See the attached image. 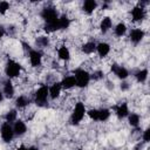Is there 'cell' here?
<instances>
[{
  "label": "cell",
  "instance_id": "obj_29",
  "mask_svg": "<svg viewBox=\"0 0 150 150\" xmlns=\"http://www.w3.org/2000/svg\"><path fill=\"white\" fill-rule=\"evenodd\" d=\"M87 114L93 121H98V109H90Z\"/></svg>",
  "mask_w": 150,
  "mask_h": 150
},
{
  "label": "cell",
  "instance_id": "obj_20",
  "mask_svg": "<svg viewBox=\"0 0 150 150\" xmlns=\"http://www.w3.org/2000/svg\"><path fill=\"white\" fill-rule=\"evenodd\" d=\"M70 25V19L67 14H62L59 16V28L60 29H67Z\"/></svg>",
  "mask_w": 150,
  "mask_h": 150
},
{
  "label": "cell",
  "instance_id": "obj_31",
  "mask_svg": "<svg viewBox=\"0 0 150 150\" xmlns=\"http://www.w3.org/2000/svg\"><path fill=\"white\" fill-rule=\"evenodd\" d=\"M9 9V4L7 1H1L0 2V14H5Z\"/></svg>",
  "mask_w": 150,
  "mask_h": 150
},
{
  "label": "cell",
  "instance_id": "obj_2",
  "mask_svg": "<svg viewBox=\"0 0 150 150\" xmlns=\"http://www.w3.org/2000/svg\"><path fill=\"white\" fill-rule=\"evenodd\" d=\"M86 115V107L82 102H77L75 105H74V109H73V112H71V117H70V122L71 124H79L83 117Z\"/></svg>",
  "mask_w": 150,
  "mask_h": 150
},
{
  "label": "cell",
  "instance_id": "obj_34",
  "mask_svg": "<svg viewBox=\"0 0 150 150\" xmlns=\"http://www.w3.org/2000/svg\"><path fill=\"white\" fill-rule=\"evenodd\" d=\"M139 149H142V143H138V144L134 148V150H139Z\"/></svg>",
  "mask_w": 150,
  "mask_h": 150
},
{
  "label": "cell",
  "instance_id": "obj_25",
  "mask_svg": "<svg viewBox=\"0 0 150 150\" xmlns=\"http://www.w3.org/2000/svg\"><path fill=\"white\" fill-rule=\"evenodd\" d=\"M135 76H136L137 82L142 83V82H144V81L146 80V77H148V70H146V69H142V70L137 71Z\"/></svg>",
  "mask_w": 150,
  "mask_h": 150
},
{
  "label": "cell",
  "instance_id": "obj_6",
  "mask_svg": "<svg viewBox=\"0 0 150 150\" xmlns=\"http://www.w3.org/2000/svg\"><path fill=\"white\" fill-rule=\"evenodd\" d=\"M0 135H1V138L6 142V143H9L13 141V137H14V131H13V127L7 123V122H4L1 128H0Z\"/></svg>",
  "mask_w": 150,
  "mask_h": 150
},
{
  "label": "cell",
  "instance_id": "obj_30",
  "mask_svg": "<svg viewBox=\"0 0 150 150\" xmlns=\"http://www.w3.org/2000/svg\"><path fill=\"white\" fill-rule=\"evenodd\" d=\"M90 79L95 80V81H98L101 79H103V71L102 70H95L91 75H90Z\"/></svg>",
  "mask_w": 150,
  "mask_h": 150
},
{
  "label": "cell",
  "instance_id": "obj_38",
  "mask_svg": "<svg viewBox=\"0 0 150 150\" xmlns=\"http://www.w3.org/2000/svg\"><path fill=\"white\" fill-rule=\"evenodd\" d=\"M2 98H4V94H2L1 91H0V102L2 101Z\"/></svg>",
  "mask_w": 150,
  "mask_h": 150
},
{
  "label": "cell",
  "instance_id": "obj_4",
  "mask_svg": "<svg viewBox=\"0 0 150 150\" xmlns=\"http://www.w3.org/2000/svg\"><path fill=\"white\" fill-rule=\"evenodd\" d=\"M20 71H21V66L16 61H13V60L7 61L6 67H5V73H6L7 77L9 80L14 79V77H18L20 75Z\"/></svg>",
  "mask_w": 150,
  "mask_h": 150
},
{
  "label": "cell",
  "instance_id": "obj_17",
  "mask_svg": "<svg viewBox=\"0 0 150 150\" xmlns=\"http://www.w3.org/2000/svg\"><path fill=\"white\" fill-rule=\"evenodd\" d=\"M115 109H116V115L118 118H124L129 114V109H128L127 103H121L120 105L115 107Z\"/></svg>",
  "mask_w": 150,
  "mask_h": 150
},
{
  "label": "cell",
  "instance_id": "obj_8",
  "mask_svg": "<svg viewBox=\"0 0 150 150\" xmlns=\"http://www.w3.org/2000/svg\"><path fill=\"white\" fill-rule=\"evenodd\" d=\"M111 71H112L118 79H121V80H124V79H127V77L129 76V71H128L124 67L118 66V64H112V66H111Z\"/></svg>",
  "mask_w": 150,
  "mask_h": 150
},
{
  "label": "cell",
  "instance_id": "obj_22",
  "mask_svg": "<svg viewBox=\"0 0 150 150\" xmlns=\"http://www.w3.org/2000/svg\"><path fill=\"white\" fill-rule=\"evenodd\" d=\"M29 104V98L27 97V96H25V95H20L16 100H15V105L18 107V108H25V107H27Z\"/></svg>",
  "mask_w": 150,
  "mask_h": 150
},
{
  "label": "cell",
  "instance_id": "obj_3",
  "mask_svg": "<svg viewBox=\"0 0 150 150\" xmlns=\"http://www.w3.org/2000/svg\"><path fill=\"white\" fill-rule=\"evenodd\" d=\"M41 18L46 21V25H50V23H55L59 20V14L57 11L54 7H45L41 11Z\"/></svg>",
  "mask_w": 150,
  "mask_h": 150
},
{
  "label": "cell",
  "instance_id": "obj_35",
  "mask_svg": "<svg viewBox=\"0 0 150 150\" xmlns=\"http://www.w3.org/2000/svg\"><path fill=\"white\" fill-rule=\"evenodd\" d=\"M4 34H5V29L2 27H0V39L4 36Z\"/></svg>",
  "mask_w": 150,
  "mask_h": 150
},
{
  "label": "cell",
  "instance_id": "obj_1",
  "mask_svg": "<svg viewBox=\"0 0 150 150\" xmlns=\"http://www.w3.org/2000/svg\"><path fill=\"white\" fill-rule=\"evenodd\" d=\"M74 77L76 80V86L80 88L87 87L90 82V74L82 68H77L74 70Z\"/></svg>",
  "mask_w": 150,
  "mask_h": 150
},
{
  "label": "cell",
  "instance_id": "obj_9",
  "mask_svg": "<svg viewBox=\"0 0 150 150\" xmlns=\"http://www.w3.org/2000/svg\"><path fill=\"white\" fill-rule=\"evenodd\" d=\"M131 16L134 21H142L145 18V9L143 6H136L131 11Z\"/></svg>",
  "mask_w": 150,
  "mask_h": 150
},
{
  "label": "cell",
  "instance_id": "obj_14",
  "mask_svg": "<svg viewBox=\"0 0 150 150\" xmlns=\"http://www.w3.org/2000/svg\"><path fill=\"white\" fill-rule=\"evenodd\" d=\"M60 83H61V87L63 89H71L73 87L76 86V80H75L74 75H69V76L63 77V80Z\"/></svg>",
  "mask_w": 150,
  "mask_h": 150
},
{
  "label": "cell",
  "instance_id": "obj_26",
  "mask_svg": "<svg viewBox=\"0 0 150 150\" xmlns=\"http://www.w3.org/2000/svg\"><path fill=\"white\" fill-rule=\"evenodd\" d=\"M129 124L131 125V127H138V124H139V115H137V114H130L129 115Z\"/></svg>",
  "mask_w": 150,
  "mask_h": 150
},
{
  "label": "cell",
  "instance_id": "obj_18",
  "mask_svg": "<svg viewBox=\"0 0 150 150\" xmlns=\"http://www.w3.org/2000/svg\"><path fill=\"white\" fill-rule=\"evenodd\" d=\"M111 26H112V20H111L109 16L102 18V20H101V22H100V28H101V30H102L103 33L108 32V30L111 28Z\"/></svg>",
  "mask_w": 150,
  "mask_h": 150
},
{
  "label": "cell",
  "instance_id": "obj_36",
  "mask_svg": "<svg viewBox=\"0 0 150 150\" xmlns=\"http://www.w3.org/2000/svg\"><path fill=\"white\" fill-rule=\"evenodd\" d=\"M16 150H27V148H26L25 145H20V146H19Z\"/></svg>",
  "mask_w": 150,
  "mask_h": 150
},
{
  "label": "cell",
  "instance_id": "obj_27",
  "mask_svg": "<svg viewBox=\"0 0 150 150\" xmlns=\"http://www.w3.org/2000/svg\"><path fill=\"white\" fill-rule=\"evenodd\" d=\"M16 116H18V112H16V110H14V109L9 110V111L6 114V116H5V118H6V122L11 124L12 122H14V121L16 120Z\"/></svg>",
  "mask_w": 150,
  "mask_h": 150
},
{
  "label": "cell",
  "instance_id": "obj_15",
  "mask_svg": "<svg viewBox=\"0 0 150 150\" xmlns=\"http://www.w3.org/2000/svg\"><path fill=\"white\" fill-rule=\"evenodd\" d=\"M4 95L7 98H12L14 95V87H13L11 80H6L4 82Z\"/></svg>",
  "mask_w": 150,
  "mask_h": 150
},
{
  "label": "cell",
  "instance_id": "obj_7",
  "mask_svg": "<svg viewBox=\"0 0 150 150\" xmlns=\"http://www.w3.org/2000/svg\"><path fill=\"white\" fill-rule=\"evenodd\" d=\"M42 61V54L39 50L29 49V62L32 67H39Z\"/></svg>",
  "mask_w": 150,
  "mask_h": 150
},
{
  "label": "cell",
  "instance_id": "obj_5",
  "mask_svg": "<svg viewBox=\"0 0 150 150\" xmlns=\"http://www.w3.org/2000/svg\"><path fill=\"white\" fill-rule=\"evenodd\" d=\"M49 96L48 91V86H41L36 91H35V103L39 107H43L47 104V98Z\"/></svg>",
  "mask_w": 150,
  "mask_h": 150
},
{
  "label": "cell",
  "instance_id": "obj_10",
  "mask_svg": "<svg viewBox=\"0 0 150 150\" xmlns=\"http://www.w3.org/2000/svg\"><path fill=\"white\" fill-rule=\"evenodd\" d=\"M129 38L134 43H138L144 38V30L141 29V28H134V29H131V32L129 34Z\"/></svg>",
  "mask_w": 150,
  "mask_h": 150
},
{
  "label": "cell",
  "instance_id": "obj_32",
  "mask_svg": "<svg viewBox=\"0 0 150 150\" xmlns=\"http://www.w3.org/2000/svg\"><path fill=\"white\" fill-rule=\"evenodd\" d=\"M143 141L145 143H148L150 141V129H145L143 132Z\"/></svg>",
  "mask_w": 150,
  "mask_h": 150
},
{
  "label": "cell",
  "instance_id": "obj_24",
  "mask_svg": "<svg viewBox=\"0 0 150 150\" xmlns=\"http://www.w3.org/2000/svg\"><path fill=\"white\" fill-rule=\"evenodd\" d=\"M109 116H110V110L109 109L103 108V109L98 110V121L104 122V121H107L109 118Z\"/></svg>",
  "mask_w": 150,
  "mask_h": 150
},
{
  "label": "cell",
  "instance_id": "obj_19",
  "mask_svg": "<svg viewBox=\"0 0 150 150\" xmlns=\"http://www.w3.org/2000/svg\"><path fill=\"white\" fill-rule=\"evenodd\" d=\"M57 56L60 60H63V61H68L70 59V52L69 49L66 47V46H61L59 49H57Z\"/></svg>",
  "mask_w": 150,
  "mask_h": 150
},
{
  "label": "cell",
  "instance_id": "obj_23",
  "mask_svg": "<svg viewBox=\"0 0 150 150\" xmlns=\"http://www.w3.org/2000/svg\"><path fill=\"white\" fill-rule=\"evenodd\" d=\"M125 32H127V26H125V23H123V22H120L116 27H115V35L116 36H123L124 34H125Z\"/></svg>",
  "mask_w": 150,
  "mask_h": 150
},
{
  "label": "cell",
  "instance_id": "obj_11",
  "mask_svg": "<svg viewBox=\"0 0 150 150\" xmlns=\"http://www.w3.org/2000/svg\"><path fill=\"white\" fill-rule=\"evenodd\" d=\"M13 131H14V135H16V136L25 135L27 131V127H26L25 122L23 121H15V123L13 125Z\"/></svg>",
  "mask_w": 150,
  "mask_h": 150
},
{
  "label": "cell",
  "instance_id": "obj_12",
  "mask_svg": "<svg viewBox=\"0 0 150 150\" xmlns=\"http://www.w3.org/2000/svg\"><path fill=\"white\" fill-rule=\"evenodd\" d=\"M61 89H62V87H61V83H60V82H55V83H53V84L48 88L49 96H50L53 100L57 98V97L60 96V94H61Z\"/></svg>",
  "mask_w": 150,
  "mask_h": 150
},
{
  "label": "cell",
  "instance_id": "obj_37",
  "mask_svg": "<svg viewBox=\"0 0 150 150\" xmlns=\"http://www.w3.org/2000/svg\"><path fill=\"white\" fill-rule=\"evenodd\" d=\"M27 150H39V149H38L36 146H29V148H28Z\"/></svg>",
  "mask_w": 150,
  "mask_h": 150
},
{
  "label": "cell",
  "instance_id": "obj_16",
  "mask_svg": "<svg viewBox=\"0 0 150 150\" xmlns=\"http://www.w3.org/2000/svg\"><path fill=\"white\" fill-rule=\"evenodd\" d=\"M83 11L88 14H91L96 8H97V2L95 0H86L83 2V6H82Z\"/></svg>",
  "mask_w": 150,
  "mask_h": 150
},
{
  "label": "cell",
  "instance_id": "obj_13",
  "mask_svg": "<svg viewBox=\"0 0 150 150\" xmlns=\"http://www.w3.org/2000/svg\"><path fill=\"white\" fill-rule=\"evenodd\" d=\"M96 52L101 57H105L110 53V46L107 42H100L96 45Z\"/></svg>",
  "mask_w": 150,
  "mask_h": 150
},
{
  "label": "cell",
  "instance_id": "obj_21",
  "mask_svg": "<svg viewBox=\"0 0 150 150\" xmlns=\"http://www.w3.org/2000/svg\"><path fill=\"white\" fill-rule=\"evenodd\" d=\"M96 50V43L93 41H88L82 46V52L84 54H93Z\"/></svg>",
  "mask_w": 150,
  "mask_h": 150
},
{
  "label": "cell",
  "instance_id": "obj_33",
  "mask_svg": "<svg viewBox=\"0 0 150 150\" xmlns=\"http://www.w3.org/2000/svg\"><path fill=\"white\" fill-rule=\"evenodd\" d=\"M121 89H122V90H127V89H129V83L123 82V83L121 84Z\"/></svg>",
  "mask_w": 150,
  "mask_h": 150
},
{
  "label": "cell",
  "instance_id": "obj_28",
  "mask_svg": "<svg viewBox=\"0 0 150 150\" xmlns=\"http://www.w3.org/2000/svg\"><path fill=\"white\" fill-rule=\"evenodd\" d=\"M36 45L39 47H42V48L47 47V45H48V38H46V36H39L36 39Z\"/></svg>",
  "mask_w": 150,
  "mask_h": 150
}]
</instances>
